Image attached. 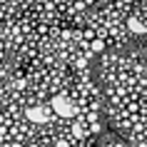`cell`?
<instances>
[{"mask_svg": "<svg viewBox=\"0 0 147 147\" xmlns=\"http://www.w3.org/2000/svg\"><path fill=\"white\" fill-rule=\"evenodd\" d=\"M50 107H53L60 117H75V115H78V107H75L67 97H62V95H55L53 102H50Z\"/></svg>", "mask_w": 147, "mask_h": 147, "instance_id": "obj_1", "label": "cell"}, {"mask_svg": "<svg viewBox=\"0 0 147 147\" xmlns=\"http://www.w3.org/2000/svg\"><path fill=\"white\" fill-rule=\"evenodd\" d=\"M25 115H28L30 122H45V120H47V112H45L42 107H28Z\"/></svg>", "mask_w": 147, "mask_h": 147, "instance_id": "obj_2", "label": "cell"}, {"mask_svg": "<svg viewBox=\"0 0 147 147\" xmlns=\"http://www.w3.org/2000/svg\"><path fill=\"white\" fill-rule=\"evenodd\" d=\"M127 28H130L132 32H147V25L142 23V20H140V18H130V20H127Z\"/></svg>", "mask_w": 147, "mask_h": 147, "instance_id": "obj_3", "label": "cell"}, {"mask_svg": "<svg viewBox=\"0 0 147 147\" xmlns=\"http://www.w3.org/2000/svg\"><path fill=\"white\" fill-rule=\"evenodd\" d=\"M102 50H105V42H102V40H95L92 42V53H102Z\"/></svg>", "mask_w": 147, "mask_h": 147, "instance_id": "obj_4", "label": "cell"}, {"mask_svg": "<svg viewBox=\"0 0 147 147\" xmlns=\"http://www.w3.org/2000/svg\"><path fill=\"white\" fill-rule=\"evenodd\" d=\"M72 132H75V137H80V135H82V127H80V125H72Z\"/></svg>", "mask_w": 147, "mask_h": 147, "instance_id": "obj_5", "label": "cell"}, {"mask_svg": "<svg viewBox=\"0 0 147 147\" xmlns=\"http://www.w3.org/2000/svg\"><path fill=\"white\" fill-rule=\"evenodd\" d=\"M122 3H132V0H122Z\"/></svg>", "mask_w": 147, "mask_h": 147, "instance_id": "obj_6", "label": "cell"}]
</instances>
